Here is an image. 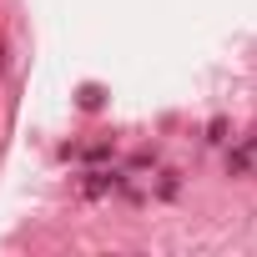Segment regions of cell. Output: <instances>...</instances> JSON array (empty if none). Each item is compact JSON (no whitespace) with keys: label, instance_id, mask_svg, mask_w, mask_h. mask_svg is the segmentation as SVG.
<instances>
[{"label":"cell","instance_id":"obj_4","mask_svg":"<svg viewBox=\"0 0 257 257\" xmlns=\"http://www.w3.org/2000/svg\"><path fill=\"white\" fill-rule=\"evenodd\" d=\"M81 106L96 111V106H101V86H81Z\"/></svg>","mask_w":257,"mask_h":257},{"label":"cell","instance_id":"obj_6","mask_svg":"<svg viewBox=\"0 0 257 257\" xmlns=\"http://www.w3.org/2000/svg\"><path fill=\"white\" fill-rule=\"evenodd\" d=\"M247 152L257 157V126H252V132H247Z\"/></svg>","mask_w":257,"mask_h":257},{"label":"cell","instance_id":"obj_5","mask_svg":"<svg viewBox=\"0 0 257 257\" xmlns=\"http://www.w3.org/2000/svg\"><path fill=\"white\" fill-rule=\"evenodd\" d=\"M111 157V142H96V147H86V162H106Z\"/></svg>","mask_w":257,"mask_h":257},{"label":"cell","instance_id":"obj_1","mask_svg":"<svg viewBox=\"0 0 257 257\" xmlns=\"http://www.w3.org/2000/svg\"><path fill=\"white\" fill-rule=\"evenodd\" d=\"M121 187V177L116 172H86V182H81V192L86 197H106V192H116Z\"/></svg>","mask_w":257,"mask_h":257},{"label":"cell","instance_id":"obj_2","mask_svg":"<svg viewBox=\"0 0 257 257\" xmlns=\"http://www.w3.org/2000/svg\"><path fill=\"white\" fill-rule=\"evenodd\" d=\"M252 162H257V157H252L247 147H232V152H227V172H247Z\"/></svg>","mask_w":257,"mask_h":257},{"label":"cell","instance_id":"obj_3","mask_svg":"<svg viewBox=\"0 0 257 257\" xmlns=\"http://www.w3.org/2000/svg\"><path fill=\"white\" fill-rule=\"evenodd\" d=\"M182 192V182H177V172H162V187H157V197H177Z\"/></svg>","mask_w":257,"mask_h":257}]
</instances>
